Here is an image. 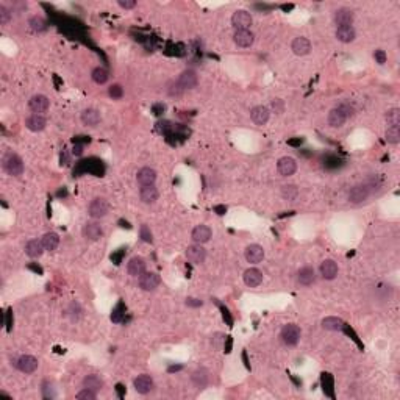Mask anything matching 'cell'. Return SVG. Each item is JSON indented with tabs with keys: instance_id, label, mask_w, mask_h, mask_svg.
I'll use <instances>...</instances> for the list:
<instances>
[{
	"instance_id": "6da1fadb",
	"label": "cell",
	"mask_w": 400,
	"mask_h": 400,
	"mask_svg": "<svg viewBox=\"0 0 400 400\" xmlns=\"http://www.w3.org/2000/svg\"><path fill=\"white\" fill-rule=\"evenodd\" d=\"M2 167L6 174L11 175V177H19V175L24 174V161L15 152L5 153L2 158Z\"/></svg>"
},
{
	"instance_id": "7a4b0ae2",
	"label": "cell",
	"mask_w": 400,
	"mask_h": 400,
	"mask_svg": "<svg viewBox=\"0 0 400 400\" xmlns=\"http://www.w3.org/2000/svg\"><path fill=\"white\" fill-rule=\"evenodd\" d=\"M300 336H302V332H300V327L296 325V324H288L282 328V333H280V338H282L283 344L289 347H294L297 346L299 341H300Z\"/></svg>"
},
{
	"instance_id": "3957f363",
	"label": "cell",
	"mask_w": 400,
	"mask_h": 400,
	"mask_svg": "<svg viewBox=\"0 0 400 400\" xmlns=\"http://www.w3.org/2000/svg\"><path fill=\"white\" fill-rule=\"evenodd\" d=\"M252 24H254V17L249 11L245 10H238L231 16V25H233L235 32L236 30H249Z\"/></svg>"
},
{
	"instance_id": "277c9868",
	"label": "cell",
	"mask_w": 400,
	"mask_h": 400,
	"mask_svg": "<svg viewBox=\"0 0 400 400\" xmlns=\"http://www.w3.org/2000/svg\"><path fill=\"white\" fill-rule=\"evenodd\" d=\"M108 211H110L108 202L105 199H102V197L94 199L88 207V214L93 217V219H102V217H105L108 214Z\"/></svg>"
},
{
	"instance_id": "5b68a950",
	"label": "cell",
	"mask_w": 400,
	"mask_h": 400,
	"mask_svg": "<svg viewBox=\"0 0 400 400\" xmlns=\"http://www.w3.org/2000/svg\"><path fill=\"white\" fill-rule=\"evenodd\" d=\"M161 283V278L157 272H144L141 277H139V288H141L143 291H155L157 288L160 286Z\"/></svg>"
},
{
	"instance_id": "8992f818",
	"label": "cell",
	"mask_w": 400,
	"mask_h": 400,
	"mask_svg": "<svg viewBox=\"0 0 400 400\" xmlns=\"http://www.w3.org/2000/svg\"><path fill=\"white\" fill-rule=\"evenodd\" d=\"M50 107V100L44 94H34L29 100V108L33 111V114H43Z\"/></svg>"
},
{
	"instance_id": "52a82bcc",
	"label": "cell",
	"mask_w": 400,
	"mask_h": 400,
	"mask_svg": "<svg viewBox=\"0 0 400 400\" xmlns=\"http://www.w3.org/2000/svg\"><path fill=\"white\" fill-rule=\"evenodd\" d=\"M38 364H39L38 360L32 355H22L15 361V366L20 372H24V374H33V372L38 369Z\"/></svg>"
},
{
	"instance_id": "ba28073f",
	"label": "cell",
	"mask_w": 400,
	"mask_h": 400,
	"mask_svg": "<svg viewBox=\"0 0 400 400\" xmlns=\"http://www.w3.org/2000/svg\"><path fill=\"white\" fill-rule=\"evenodd\" d=\"M186 258L192 264H202L207 258V250L202 247V244H192L186 249Z\"/></svg>"
},
{
	"instance_id": "9c48e42d",
	"label": "cell",
	"mask_w": 400,
	"mask_h": 400,
	"mask_svg": "<svg viewBox=\"0 0 400 400\" xmlns=\"http://www.w3.org/2000/svg\"><path fill=\"white\" fill-rule=\"evenodd\" d=\"M199 83V79H197V74L191 69H188V71H183L180 74V77L177 79V85L180 86L181 91H186V89H192L197 86Z\"/></svg>"
},
{
	"instance_id": "30bf717a",
	"label": "cell",
	"mask_w": 400,
	"mask_h": 400,
	"mask_svg": "<svg viewBox=\"0 0 400 400\" xmlns=\"http://www.w3.org/2000/svg\"><path fill=\"white\" fill-rule=\"evenodd\" d=\"M369 194H370V189L368 185H355L353 188H350V191H349V200L355 203V205H358V203L366 202Z\"/></svg>"
},
{
	"instance_id": "8fae6325",
	"label": "cell",
	"mask_w": 400,
	"mask_h": 400,
	"mask_svg": "<svg viewBox=\"0 0 400 400\" xmlns=\"http://www.w3.org/2000/svg\"><path fill=\"white\" fill-rule=\"evenodd\" d=\"M277 171L282 177H291V175L296 174L297 171V163L296 160L291 157H283L278 160L277 163Z\"/></svg>"
},
{
	"instance_id": "7c38bea8",
	"label": "cell",
	"mask_w": 400,
	"mask_h": 400,
	"mask_svg": "<svg viewBox=\"0 0 400 400\" xmlns=\"http://www.w3.org/2000/svg\"><path fill=\"white\" fill-rule=\"evenodd\" d=\"M83 236H85V240L88 241H99L100 238L103 236V228L99 222H86L85 227H83Z\"/></svg>"
},
{
	"instance_id": "4fadbf2b",
	"label": "cell",
	"mask_w": 400,
	"mask_h": 400,
	"mask_svg": "<svg viewBox=\"0 0 400 400\" xmlns=\"http://www.w3.org/2000/svg\"><path fill=\"white\" fill-rule=\"evenodd\" d=\"M244 256L250 264H258L264 259V249L258 244H250L247 249L244 250Z\"/></svg>"
},
{
	"instance_id": "5bb4252c",
	"label": "cell",
	"mask_w": 400,
	"mask_h": 400,
	"mask_svg": "<svg viewBox=\"0 0 400 400\" xmlns=\"http://www.w3.org/2000/svg\"><path fill=\"white\" fill-rule=\"evenodd\" d=\"M269 116H271L269 108L263 107V105H258V107L252 108V111H250V119L254 121L255 125H259V127H263V125L268 124Z\"/></svg>"
},
{
	"instance_id": "9a60e30c",
	"label": "cell",
	"mask_w": 400,
	"mask_h": 400,
	"mask_svg": "<svg viewBox=\"0 0 400 400\" xmlns=\"http://www.w3.org/2000/svg\"><path fill=\"white\" fill-rule=\"evenodd\" d=\"M233 41L238 47L247 48L255 43V34L250 30H236L233 34Z\"/></svg>"
},
{
	"instance_id": "2e32d148",
	"label": "cell",
	"mask_w": 400,
	"mask_h": 400,
	"mask_svg": "<svg viewBox=\"0 0 400 400\" xmlns=\"http://www.w3.org/2000/svg\"><path fill=\"white\" fill-rule=\"evenodd\" d=\"M242 280H244V283L245 286H249V288H256L263 283V272L256 269V268H250L244 272V275H242Z\"/></svg>"
},
{
	"instance_id": "e0dca14e",
	"label": "cell",
	"mask_w": 400,
	"mask_h": 400,
	"mask_svg": "<svg viewBox=\"0 0 400 400\" xmlns=\"http://www.w3.org/2000/svg\"><path fill=\"white\" fill-rule=\"evenodd\" d=\"M133 386H135L136 392L139 394H149V392L153 389V380L150 375H138L135 380H133Z\"/></svg>"
},
{
	"instance_id": "ac0fdd59",
	"label": "cell",
	"mask_w": 400,
	"mask_h": 400,
	"mask_svg": "<svg viewBox=\"0 0 400 400\" xmlns=\"http://www.w3.org/2000/svg\"><path fill=\"white\" fill-rule=\"evenodd\" d=\"M136 180L141 186H152L157 181V172L152 167H143V169L138 171Z\"/></svg>"
},
{
	"instance_id": "d6986e66",
	"label": "cell",
	"mask_w": 400,
	"mask_h": 400,
	"mask_svg": "<svg viewBox=\"0 0 400 400\" xmlns=\"http://www.w3.org/2000/svg\"><path fill=\"white\" fill-rule=\"evenodd\" d=\"M347 119L349 117H347L346 113H344V110L341 107H336L328 113V125L330 127H333V128H339V127H342L344 124H346Z\"/></svg>"
},
{
	"instance_id": "ffe728a7",
	"label": "cell",
	"mask_w": 400,
	"mask_h": 400,
	"mask_svg": "<svg viewBox=\"0 0 400 400\" xmlns=\"http://www.w3.org/2000/svg\"><path fill=\"white\" fill-rule=\"evenodd\" d=\"M127 271L131 277L139 278L145 272V261L141 256H133L130 261L127 263Z\"/></svg>"
},
{
	"instance_id": "44dd1931",
	"label": "cell",
	"mask_w": 400,
	"mask_h": 400,
	"mask_svg": "<svg viewBox=\"0 0 400 400\" xmlns=\"http://www.w3.org/2000/svg\"><path fill=\"white\" fill-rule=\"evenodd\" d=\"M46 125H47V121L43 114H32L25 119V127L34 133L43 131L46 128Z\"/></svg>"
},
{
	"instance_id": "7402d4cb",
	"label": "cell",
	"mask_w": 400,
	"mask_h": 400,
	"mask_svg": "<svg viewBox=\"0 0 400 400\" xmlns=\"http://www.w3.org/2000/svg\"><path fill=\"white\" fill-rule=\"evenodd\" d=\"M291 48H292V52L297 55V57H305V55H308L311 52V43L306 38L299 36V38H296L292 41Z\"/></svg>"
},
{
	"instance_id": "603a6c76",
	"label": "cell",
	"mask_w": 400,
	"mask_h": 400,
	"mask_svg": "<svg viewBox=\"0 0 400 400\" xmlns=\"http://www.w3.org/2000/svg\"><path fill=\"white\" fill-rule=\"evenodd\" d=\"M335 24L341 27V25H352L353 22V19H355V15H353V11L350 10V8H339V10H336L335 11Z\"/></svg>"
},
{
	"instance_id": "cb8c5ba5",
	"label": "cell",
	"mask_w": 400,
	"mask_h": 400,
	"mask_svg": "<svg viewBox=\"0 0 400 400\" xmlns=\"http://www.w3.org/2000/svg\"><path fill=\"white\" fill-rule=\"evenodd\" d=\"M320 275L325 280H335L336 275H338V264H336L333 259H324L320 263Z\"/></svg>"
},
{
	"instance_id": "d4e9b609",
	"label": "cell",
	"mask_w": 400,
	"mask_h": 400,
	"mask_svg": "<svg viewBox=\"0 0 400 400\" xmlns=\"http://www.w3.org/2000/svg\"><path fill=\"white\" fill-rule=\"evenodd\" d=\"M211 235H213V231L208 225H197L192 230L191 236H192V241L195 244H205V242H208L209 240H211Z\"/></svg>"
},
{
	"instance_id": "484cf974",
	"label": "cell",
	"mask_w": 400,
	"mask_h": 400,
	"mask_svg": "<svg viewBox=\"0 0 400 400\" xmlns=\"http://www.w3.org/2000/svg\"><path fill=\"white\" fill-rule=\"evenodd\" d=\"M355 38H356V32L352 25H341L336 29V39L344 44L352 43V41H355Z\"/></svg>"
},
{
	"instance_id": "4316f807",
	"label": "cell",
	"mask_w": 400,
	"mask_h": 400,
	"mask_svg": "<svg viewBox=\"0 0 400 400\" xmlns=\"http://www.w3.org/2000/svg\"><path fill=\"white\" fill-rule=\"evenodd\" d=\"M158 189L155 188V185L152 186H141L139 189V199H141L143 203H147V205H150V203H155L158 200Z\"/></svg>"
},
{
	"instance_id": "83f0119b",
	"label": "cell",
	"mask_w": 400,
	"mask_h": 400,
	"mask_svg": "<svg viewBox=\"0 0 400 400\" xmlns=\"http://www.w3.org/2000/svg\"><path fill=\"white\" fill-rule=\"evenodd\" d=\"M297 280L300 285L304 286H311L316 282V271L311 268V266H305L297 272Z\"/></svg>"
},
{
	"instance_id": "f1b7e54d",
	"label": "cell",
	"mask_w": 400,
	"mask_h": 400,
	"mask_svg": "<svg viewBox=\"0 0 400 400\" xmlns=\"http://www.w3.org/2000/svg\"><path fill=\"white\" fill-rule=\"evenodd\" d=\"M81 122L86 127H97L100 122V113L96 108H88L81 113Z\"/></svg>"
},
{
	"instance_id": "f546056e",
	"label": "cell",
	"mask_w": 400,
	"mask_h": 400,
	"mask_svg": "<svg viewBox=\"0 0 400 400\" xmlns=\"http://www.w3.org/2000/svg\"><path fill=\"white\" fill-rule=\"evenodd\" d=\"M320 325L324 330H328V332H341V330H344V327H346L344 320L339 318H335V316H328V318L322 319Z\"/></svg>"
},
{
	"instance_id": "4dcf8cb0",
	"label": "cell",
	"mask_w": 400,
	"mask_h": 400,
	"mask_svg": "<svg viewBox=\"0 0 400 400\" xmlns=\"http://www.w3.org/2000/svg\"><path fill=\"white\" fill-rule=\"evenodd\" d=\"M44 245H43V241H38V240H30L29 242L25 244V254L29 255L30 258H39L41 255L44 254Z\"/></svg>"
},
{
	"instance_id": "1f68e13d",
	"label": "cell",
	"mask_w": 400,
	"mask_h": 400,
	"mask_svg": "<svg viewBox=\"0 0 400 400\" xmlns=\"http://www.w3.org/2000/svg\"><path fill=\"white\" fill-rule=\"evenodd\" d=\"M191 380L192 383L197 386V388H205V386L208 384V380H209V374H208V370L207 369H197V370H194L192 372V375H191Z\"/></svg>"
},
{
	"instance_id": "d6a6232c",
	"label": "cell",
	"mask_w": 400,
	"mask_h": 400,
	"mask_svg": "<svg viewBox=\"0 0 400 400\" xmlns=\"http://www.w3.org/2000/svg\"><path fill=\"white\" fill-rule=\"evenodd\" d=\"M43 245H44V249L48 250V252H53L55 249L58 247V244H60V236L55 233V231H48V233H46L43 236Z\"/></svg>"
},
{
	"instance_id": "836d02e7",
	"label": "cell",
	"mask_w": 400,
	"mask_h": 400,
	"mask_svg": "<svg viewBox=\"0 0 400 400\" xmlns=\"http://www.w3.org/2000/svg\"><path fill=\"white\" fill-rule=\"evenodd\" d=\"M83 388H88V389H93V391H100L103 388V380L100 377H97L94 374L91 375H86L83 378Z\"/></svg>"
},
{
	"instance_id": "e575fe53",
	"label": "cell",
	"mask_w": 400,
	"mask_h": 400,
	"mask_svg": "<svg viewBox=\"0 0 400 400\" xmlns=\"http://www.w3.org/2000/svg\"><path fill=\"white\" fill-rule=\"evenodd\" d=\"M91 79H93V81L97 83V85H105V83L108 81L110 75L103 67H96L94 71L91 72Z\"/></svg>"
},
{
	"instance_id": "d590c367",
	"label": "cell",
	"mask_w": 400,
	"mask_h": 400,
	"mask_svg": "<svg viewBox=\"0 0 400 400\" xmlns=\"http://www.w3.org/2000/svg\"><path fill=\"white\" fill-rule=\"evenodd\" d=\"M297 195H299V188L296 185H285L282 188V197L285 200H296L297 199Z\"/></svg>"
},
{
	"instance_id": "8d00e7d4",
	"label": "cell",
	"mask_w": 400,
	"mask_h": 400,
	"mask_svg": "<svg viewBox=\"0 0 400 400\" xmlns=\"http://www.w3.org/2000/svg\"><path fill=\"white\" fill-rule=\"evenodd\" d=\"M29 25H30V29L33 32H36V33H41V32H46L47 30V24H46V20L43 17H39V16H33L30 20H29Z\"/></svg>"
},
{
	"instance_id": "74e56055",
	"label": "cell",
	"mask_w": 400,
	"mask_h": 400,
	"mask_svg": "<svg viewBox=\"0 0 400 400\" xmlns=\"http://www.w3.org/2000/svg\"><path fill=\"white\" fill-rule=\"evenodd\" d=\"M386 122H388L389 127H399L400 125V110L392 108L386 113Z\"/></svg>"
},
{
	"instance_id": "f35d334b",
	"label": "cell",
	"mask_w": 400,
	"mask_h": 400,
	"mask_svg": "<svg viewBox=\"0 0 400 400\" xmlns=\"http://www.w3.org/2000/svg\"><path fill=\"white\" fill-rule=\"evenodd\" d=\"M386 141L389 144H399L400 143V128L399 127H388L386 130Z\"/></svg>"
},
{
	"instance_id": "ab89813d",
	"label": "cell",
	"mask_w": 400,
	"mask_h": 400,
	"mask_svg": "<svg viewBox=\"0 0 400 400\" xmlns=\"http://www.w3.org/2000/svg\"><path fill=\"white\" fill-rule=\"evenodd\" d=\"M124 316H125V306L124 304H119L113 310V313H111V320H113L114 324H119V322H122Z\"/></svg>"
},
{
	"instance_id": "60d3db41",
	"label": "cell",
	"mask_w": 400,
	"mask_h": 400,
	"mask_svg": "<svg viewBox=\"0 0 400 400\" xmlns=\"http://www.w3.org/2000/svg\"><path fill=\"white\" fill-rule=\"evenodd\" d=\"M77 400H96L97 399V392L93 391V389H88V388H83L79 394L75 396Z\"/></svg>"
},
{
	"instance_id": "b9f144b4",
	"label": "cell",
	"mask_w": 400,
	"mask_h": 400,
	"mask_svg": "<svg viewBox=\"0 0 400 400\" xmlns=\"http://www.w3.org/2000/svg\"><path fill=\"white\" fill-rule=\"evenodd\" d=\"M108 96L111 99H121L124 96V88L121 85H111L108 88Z\"/></svg>"
},
{
	"instance_id": "7bdbcfd3",
	"label": "cell",
	"mask_w": 400,
	"mask_h": 400,
	"mask_svg": "<svg viewBox=\"0 0 400 400\" xmlns=\"http://www.w3.org/2000/svg\"><path fill=\"white\" fill-rule=\"evenodd\" d=\"M11 20V13L5 5H0V24L6 25Z\"/></svg>"
},
{
	"instance_id": "ee69618b",
	"label": "cell",
	"mask_w": 400,
	"mask_h": 400,
	"mask_svg": "<svg viewBox=\"0 0 400 400\" xmlns=\"http://www.w3.org/2000/svg\"><path fill=\"white\" fill-rule=\"evenodd\" d=\"M43 394L46 399H53L55 396V388H53V384L50 382H44L43 383Z\"/></svg>"
},
{
	"instance_id": "f6af8a7d",
	"label": "cell",
	"mask_w": 400,
	"mask_h": 400,
	"mask_svg": "<svg viewBox=\"0 0 400 400\" xmlns=\"http://www.w3.org/2000/svg\"><path fill=\"white\" fill-rule=\"evenodd\" d=\"M139 235H141V240L144 242H152L153 241V238H152V231L150 228L147 227V225H141V228H139Z\"/></svg>"
},
{
	"instance_id": "bcb514c9",
	"label": "cell",
	"mask_w": 400,
	"mask_h": 400,
	"mask_svg": "<svg viewBox=\"0 0 400 400\" xmlns=\"http://www.w3.org/2000/svg\"><path fill=\"white\" fill-rule=\"evenodd\" d=\"M80 314H81V308H80L79 304H75L74 302V304H71V308H69V316H71L72 320H77Z\"/></svg>"
},
{
	"instance_id": "7dc6e473",
	"label": "cell",
	"mask_w": 400,
	"mask_h": 400,
	"mask_svg": "<svg viewBox=\"0 0 400 400\" xmlns=\"http://www.w3.org/2000/svg\"><path fill=\"white\" fill-rule=\"evenodd\" d=\"M117 5L124 10H133L136 6V2L135 0H119Z\"/></svg>"
},
{
	"instance_id": "c3c4849f",
	"label": "cell",
	"mask_w": 400,
	"mask_h": 400,
	"mask_svg": "<svg viewBox=\"0 0 400 400\" xmlns=\"http://www.w3.org/2000/svg\"><path fill=\"white\" fill-rule=\"evenodd\" d=\"M374 58H375V61L378 63V64H384V63H386V53H384V50H375Z\"/></svg>"
},
{
	"instance_id": "681fc988",
	"label": "cell",
	"mask_w": 400,
	"mask_h": 400,
	"mask_svg": "<svg viewBox=\"0 0 400 400\" xmlns=\"http://www.w3.org/2000/svg\"><path fill=\"white\" fill-rule=\"evenodd\" d=\"M186 305L191 306V308H197V306H202V300L194 299V297H188L186 299Z\"/></svg>"
},
{
	"instance_id": "f907efd6",
	"label": "cell",
	"mask_w": 400,
	"mask_h": 400,
	"mask_svg": "<svg viewBox=\"0 0 400 400\" xmlns=\"http://www.w3.org/2000/svg\"><path fill=\"white\" fill-rule=\"evenodd\" d=\"M171 128H172V125H171V122H167V121L158 124V130H160L161 133H167Z\"/></svg>"
},
{
	"instance_id": "816d5d0a",
	"label": "cell",
	"mask_w": 400,
	"mask_h": 400,
	"mask_svg": "<svg viewBox=\"0 0 400 400\" xmlns=\"http://www.w3.org/2000/svg\"><path fill=\"white\" fill-rule=\"evenodd\" d=\"M272 108L277 111V113H282L283 111V102L282 100H272Z\"/></svg>"
},
{
	"instance_id": "f5cc1de1",
	"label": "cell",
	"mask_w": 400,
	"mask_h": 400,
	"mask_svg": "<svg viewBox=\"0 0 400 400\" xmlns=\"http://www.w3.org/2000/svg\"><path fill=\"white\" fill-rule=\"evenodd\" d=\"M166 110V107L163 103H158V105H153V113H155V116H161V113Z\"/></svg>"
},
{
	"instance_id": "db71d44e",
	"label": "cell",
	"mask_w": 400,
	"mask_h": 400,
	"mask_svg": "<svg viewBox=\"0 0 400 400\" xmlns=\"http://www.w3.org/2000/svg\"><path fill=\"white\" fill-rule=\"evenodd\" d=\"M213 341H214V347H221V342L225 341V338H224V336H222L221 333H216L214 338H213Z\"/></svg>"
},
{
	"instance_id": "11a10c76",
	"label": "cell",
	"mask_w": 400,
	"mask_h": 400,
	"mask_svg": "<svg viewBox=\"0 0 400 400\" xmlns=\"http://www.w3.org/2000/svg\"><path fill=\"white\" fill-rule=\"evenodd\" d=\"M72 153H74L75 157H80L81 153H83V145L81 144H75L74 149H72Z\"/></svg>"
},
{
	"instance_id": "9f6ffc18",
	"label": "cell",
	"mask_w": 400,
	"mask_h": 400,
	"mask_svg": "<svg viewBox=\"0 0 400 400\" xmlns=\"http://www.w3.org/2000/svg\"><path fill=\"white\" fill-rule=\"evenodd\" d=\"M11 324H13L11 311H8V314H6V330H8V332H11Z\"/></svg>"
},
{
	"instance_id": "6f0895ef",
	"label": "cell",
	"mask_w": 400,
	"mask_h": 400,
	"mask_svg": "<svg viewBox=\"0 0 400 400\" xmlns=\"http://www.w3.org/2000/svg\"><path fill=\"white\" fill-rule=\"evenodd\" d=\"M216 211H217V214H224L227 211V208L225 207H216Z\"/></svg>"
},
{
	"instance_id": "680465c9",
	"label": "cell",
	"mask_w": 400,
	"mask_h": 400,
	"mask_svg": "<svg viewBox=\"0 0 400 400\" xmlns=\"http://www.w3.org/2000/svg\"><path fill=\"white\" fill-rule=\"evenodd\" d=\"M225 352H227V353H230V352H231V339H230V338H227V346H225Z\"/></svg>"
},
{
	"instance_id": "91938a15",
	"label": "cell",
	"mask_w": 400,
	"mask_h": 400,
	"mask_svg": "<svg viewBox=\"0 0 400 400\" xmlns=\"http://www.w3.org/2000/svg\"><path fill=\"white\" fill-rule=\"evenodd\" d=\"M180 369H181V366H171L167 370H169V372H175V370H180Z\"/></svg>"
},
{
	"instance_id": "94428289",
	"label": "cell",
	"mask_w": 400,
	"mask_h": 400,
	"mask_svg": "<svg viewBox=\"0 0 400 400\" xmlns=\"http://www.w3.org/2000/svg\"><path fill=\"white\" fill-rule=\"evenodd\" d=\"M122 388H124V386H122V384H117V391H119V397H122Z\"/></svg>"
}]
</instances>
